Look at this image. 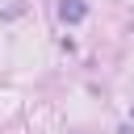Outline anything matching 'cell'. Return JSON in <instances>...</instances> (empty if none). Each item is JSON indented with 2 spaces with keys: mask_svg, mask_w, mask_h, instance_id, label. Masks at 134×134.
<instances>
[{
  "mask_svg": "<svg viewBox=\"0 0 134 134\" xmlns=\"http://www.w3.org/2000/svg\"><path fill=\"white\" fill-rule=\"evenodd\" d=\"M63 17H67V21H80V17H84V4H63Z\"/></svg>",
  "mask_w": 134,
  "mask_h": 134,
  "instance_id": "cell-1",
  "label": "cell"
}]
</instances>
